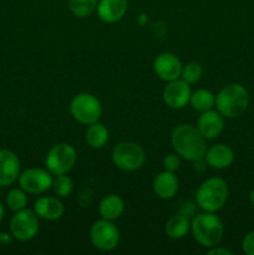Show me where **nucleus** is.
Segmentation results:
<instances>
[{
    "mask_svg": "<svg viewBox=\"0 0 254 255\" xmlns=\"http://www.w3.org/2000/svg\"><path fill=\"white\" fill-rule=\"evenodd\" d=\"M111 159L117 168L126 172H133L143 166L146 162V153L136 142L124 141L114 147Z\"/></svg>",
    "mask_w": 254,
    "mask_h": 255,
    "instance_id": "39448f33",
    "label": "nucleus"
},
{
    "mask_svg": "<svg viewBox=\"0 0 254 255\" xmlns=\"http://www.w3.org/2000/svg\"><path fill=\"white\" fill-rule=\"evenodd\" d=\"M125 202L117 194H107L99 204V213L101 218L107 221H116L124 214Z\"/></svg>",
    "mask_w": 254,
    "mask_h": 255,
    "instance_id": "6ab92c4d",
    "label": "nucleus"
},
{
    "mask_svg": "<svg viewBox=\"0 0 254 255\" xmlns=\"http://www.w3.org/2000/svg\"><path fill=\"white\" fill-rule=\"evenodd\" d=\"M127 7V0H99L96 7L97 16L106 24H114L125 16Z\"/></svg>",
    "mask_w": 254,
    "mask_h": 255,
    "instance_id": "f3484780",
    "label": "nucleus"
},
{
    "mask_svg": "<svg viewBox=\"0 0 254 255\" xmlns=\"http://www.w3.org/2000/svg\"><path fill=\"white\" fill-rule=\"evenodd\" d=\"M189 104L193 107V110L198 112L208 111L216 106V96L209 90L199 89L192 92Z\"/></svg>",
    "mask_w": 254,
    "mask_h": 255,
    "instance_id": "4be33fe9",
    "label": "nucleus"
},
{
    "mask_svg": "<svg viewBox=\"0 0 254 255\" xmlns=\"http://www.w3.org/2000/svg\"><path fill=\"white\" fill-rule=\"evenodd\" d=\"M197 128L206 139L217 138L224 129V117L213 109L201 112L197 120Z\"/></svg>",
    "mask_w": 254,
    "mask_h": 255,
    "instance_id": "ddd939ff",
    "label": "nucleus"
},
{
    "mask_svg": "<svg viewBox=\"0 0 254 255\" xmlns=\"http://www.w3.org/2000/svg\"><path fill=\"white\" fill-rule=\"evenodd\" d=\"M191 231V221L187 216L178 213L171 217L164 226L166 236L171 239H182Z\"/></svg>",
    "mask_w": 254,
    "mask_h": 255,
    "instance_id": "aec40b11",
    "label": "nucleus"
},
{
    "mask_svg": "<svg viewBox=\"0 0 254 255\" xmlns=\"http://www.w3.org/2000/svg\"><path fill=\"white\" fill-rule=\"evenodd\" d=\"M242 249L247 255H254V231L249 232L242 241Z\"/></svg>",
    "mask_w": 254,
    "mask_h": 255,
    "instance_id": "cd10ccee",
    "label": "nucleus"
},
{
    "mask_svg": "<svg viewBox=\"0 0 254 255\" xmlns=\"http://www.w3.org/2000/svg\"><path fill=\"white\" fill-rule=\"evenodd\" d=\"M19 186L29 194H42L52 187V174L44 168H27L19 176Z\"/></svg>",
    "mask_w": 254,
    "mask_h": 255,
    "instance_id": "9d476101",
    "label": "nucleus"
},
{
    "mask_svg": "<svg viewBox=\"0 0 254 255\" xmlns=\"http://www.w3.org/2000/svg\"><path fill=\"white\" fill-rule=\"evenodd\" d=\"M234 161V152L228 144L217 143L209 147L204 154V162L213 169H226Z\"/></svg>",
    "mask_w": 254,
    "mask_h": 255,
    "instance_id": "2eb2a0df",
    "label": "nucleus"
},
{
    "mask_svg": "<svg viewBox=\"0 0 254 255\" xmlns=\"http://www.w3.org/2000/svg\"><path fill=\"white\" fill-rule=\"evenodd\" d=\"M191 232L199 246L209 249L221 243L224 227L218 216L212 212H203L193 217L191 221Z\"/></svg>",
    "mask_w": 254,
    "mask_h": 255,
    "instance_id": "7ed1b4c3",
    "label": "nucleus"
},
{
    "mask_svg": "<svg viewBox=\"0 0 254 255\" xmlns=\"http://www.w3.org/2000/svg\"><path fill=\"white\" fill-rule=\"evenodd\" d=\"M207 254L208 255H232L231 251H228L227 248H222V247H212V248H209V251H207Z\"/></svg>",
    "mask_w": 254,
    "mask_h": 255,
    "instance_id": "c756f323",
    "label": "nucleus"
},
{
    "mask_svg": "<svg viewBox=\"0 0 254 255\" xmlns=\"http://www.w3.org/2000/svg\"><path fill=\"white\" fill-rule=\"evenodd\" d=\"M11 242H12L11 233H10V234L0 233V243H1L2 246H7V244H10Z\"/></svg>",
    "mask_w": 254,
    "mask_h": 255,
    "instance_id": "7c9ffc66",
    "label": "nucleus"
},
{
    "mask_svg": "<svg viewBox=\"0 0 254 255\" xmlns=\"http://www.w3.org/2000/svg\"><path fill=\"white\" fill-rule=\"evenodd\" d=\"M52 189L54 193L60 198H66L74 191V182H72L71 177L67 176V173L59 174L56 178L52 181Z\"/></svg>",
    "mask_w": 254,
    "mask_h": 255,
    "instance_id": "b1692460",
    "label": "nucleus"
},
{
    "mask_svg": "<svg viewBox=\"0 0 254 255\" xmlns=\"http://www.w3.org/2000/svg\"><path fill=\"white\" fill-rule=\"evenodd\" d=\"M4 214H5L4 206H2L1 202H0V222H1V221H2V218H4Z\"/></svg>",
    "mask_w": 254,
    "mask_h": 255,
    "instance_id": "2f4dec72",
    "label": "nucleus"
},
{
    "mask_svg": "<svg viewBox=\"0 0 254 255\" xmlns=\"http://www.w3.org/2000/svg\"><path fill=\"white\" fill-rule=\"evenodd\" d=\"M79 203L81 207H90L92 203V191L90 188L82 189L79 197Z\"/></svg>",
    "mask_w": 254,
    "mask_h": 255,
    "instance_id": "c85d7f7f",
    "label": "nucleus"
},
{
    "mask_svg": "<svg viewBox=\"0 0 254 255\" xmlns=\"http://www.w3.org/2000/svg\"><path fill=\"white\" fill-rule=\"evenodd\" d=\"M174 152L186 161L196 162L204 158L207 151V139L202 136L197 126L182 124L174 127L171 134Z\"/></svg>",
    "mask_w": 254,
    "mask_h": 255,
    "instance_id": "f257e3e1",
    "label": "nucleus"
},
{
    "mask_svg": "<svg viewBox=\"0 0 254 255\" xmlns=\"http://www.w3.org/2000/svg\"><path fill=\"white\" fill-rule=\"evenodd\" d=\"M70 112L74 120L89 126L100 121L102 116V105L96 96L82 92V94H77L71 100Z\"/></svg>",
    "mask_w": 254,
    "mask_h": 255,
    "instance_id": "423d86ee",
    "label": "nucleus"
},
{
    "mask_svg": "<svg viewBox=\"0 0 254 255\" xmlns=\"http://www.w3.org/2000/svg\"><path fill=\"white\" fill-rule=\"evenodd\" d=\"M182 67L183 65L179 57L172 52H162L153 61L154 74L158 79L166 82L181 79Z\"/></svg>",
    "mask_w": 254,
    "mask_h": 255,
    "instance_id": "f8f14e48",
    "label": "nucleus"
},
{
    "mask_svg": "<svg viewBox=\"0 0 254 255\" xmlns=\"http://www.w3.org/2000/svg\"><path fill=\"white\" fill-rule=\"evenodd\" d=\"M6 204L7 207L14 212L21 211V209L26 208V204H27L26 192L21 188L11 189L6 196Z\"/></svg>",
    "mask_w": 254,
    "mask_h": 255,
    "instance_id": "393cba45",
    "label": "nucleus"
},
{
    "mask_svg": "<svg viewBox=\"0 0 254 255\" xmlns=\"http://www.w3.org/2000/svg\"><path fill=\"white\" fill-rule=\"evenodd\" d=\"M90 241L92 246L101 252L114 251L120 243V231L112 221L101 218L90 229Z\"/></svg>",
    "mask_w": 254,
    "mask_h": 255,
    "instance_id": "1a4fd4ad",
    "label": "nucleus"
},
{
    "mask_svg": "<svg viewBox=\"0 0 254 255\" xmlns=\"http://www.w3.org/2000/svg\"><path fill=\"white\" fill-rule=\"evenodd\" d=\"M202 75H203V69L198 62H188L187 65H183L182 67V74L181 79L186 81L187 84L193 85L201 80Z\"/></svg>",
    "mask_w": 254,
    "mask_h": 255,
    "instance_id": "a878e982",
    "label": "nucleus"
},
{
    "mask_svg": "<svg viewBox=\"0 0 254 255\" xmlns=\"http://www.w3.org/2000/svg\"><path fill=\"white\" fill-rule=\"evenodd\" d=\"M34 212L45 221H57L64 216L65 207L57 197L42 196L35 201Z\"/></svg>",
    "mask_w": 254,
    "mask_h": 255,
    "instance_id": "dca6fc26",
    "label": "nucleus"
},
{
    "mask_svg": "<svg viewBox=\"0 0 254 255\" xmlns=\"http://www.w3.org/2000/svg\"><path fill=\"white\" fill-rule=\"evenodd\" d=\"M229 188L227 182L221 177L206 179L196 191V204L203 212L221 211L228 201Z\"/></svg>",
    "mask_w": 254,
    "mask_h": 255,
    "instance_id": "20e7f679",
    "label": "nucleus"
},
{
    "mask_svg": "<svg viewBox=\"0 0 254 255\" xmlns=\"http://www.w3.org/2000/svg\"><path fill=\"white\" fill-rule=\"evenodd\" d=\"M40 224L34 209L24 208L15 212L10 221V233L19 242H29L37 236Z\"/></svg>",
    "mask_w": 254,
    "mask_h": 255,
    "instance_id": "6e6552de",
    "label": "nucleus"
},
{
    "mask_svg": "<svg viewBox=\"0 0 254 255\" xmlns=\"http://www.w3.org/2000/svg\"><path fill=\"white\" fill-rule=\"evenodd\" d=\"M99 0H67L70 11L77 17H87L96 10Z\"/></svg>",
    "mask_w": 254,
    "mask_h": 255,
    "instance_id": "5701e85b",
    "label": "nucleus"
},
{
    "mask_svg": "<svg viewBox=\"0 0 254 255\" xmlns=\"http://www.w3.org/2000/svg\"><path fill=\"white\" fill-rule=\"evenodd\" d=\"M154 194L161 199H172L179 189V181L173 172L162 171L152 182Z\"/></svg>",
    "mask_w": 254,
    "mask_h": 255,
    "instance_id": "a211bd4d",
    "label": "nucleus"
},
{
    "mask_svg": "<svg viewBox=\"0 0 254 255\" xmlns=\"http://www.w3.org/2000/svg\"><path fill=\"white\" fill-rule=\"evenodd\" d=\"M191 95L192 91L189 84H187L182 79H177L167 84V86L163 89L162 97H163L164 104L169 109L181 110L189 104Z\"/></svg>",
    "mask_w": 254,
    "mask_h": 255,
    "instance_id": "9b49d317",
    "label": "nucleus"
},
{
    "mask_svg": "<svg viewBox=\"0 0 254 255\" xmlns=\"http://www.w3.org/2000/svg\"><path fill=\"white\" fill-rule=\"evenodd\" d=\"M162 164H163L164 171L168 172H177L181 167V157L177 153H168L167 156L163 157V161H162Z\"/></svg>",
    "mask_w": 254,
    "mask_h": 255,
    "instance_id": "bb28decb",
    "label": "nucleus"
},
{
    "mask_svg": "<svg viewBox=\"0 0 254 255\" xmlns=\"http://www.w3.org/2000/svg\"><path fill=\"white\" fill-rule=\"evenodd\" d=\"M20 176V159L10 149H0V187L14 183Z\"/></svg>",
    "mask_w": 254,
    "mask_h": 255,
    "instance_id": "4468645a",
    "label": "nucleus"
},
{
    "mask_svg": "<svg viewBox=\"0 0 254 255\" xmlns=\"http://www.w3.org/2000/svg\"><path fill=\"white\" fill-rule=\"evenodd\" d=\"M251 101L249 92L243 85L229 84L216 96V109L224 119H237L247 111Z\"/></svg>",
    "mask_w": 254,
    "mask_h": 255,
    "instance_id": "f03ea898",
    "label": "nucleus"
},
{
    "mask_svg": "<svg viewBox=\"0 0 254 255\" xmlns=\"http://www.w3.org/2000/svg\"><path fill=\"white\" fill-rule=\"evenodd\" d=\"M249 201H251L252 206L254 207V189H252L251 193H249Z\"/></svg>",
    "mask_w": 254,
    "mask_h": 255,
    "instance_id": "473e14b6",
    "label": "nucleus"
},
{
    "mask_svg": "<svg viewBox=\"0 0 254 255\" xmlns=\"http://www.w3.org/2000/svg\"><path fill=\"white\" fill-rule=\"evenodd\" d=\"M77 161V152L70 143L52 146L45 157V167L54 176L65 174L72 169Z\"/></svg>",
    "mask_w": 254,
    "mask_h": 255,
    "instance_id": "0eeeda50",
    "label": "nucleus"
},
{
    "mask_svg": "<svg viewBox=\"0 0 254 255\" xmlns=\"http://www.w3.org/2000/svg\"><path fill=\"white\" fill-rule=\"evenodd\" d=\"M109 137L110 133L106 126L102 125L101 122H95V124L89 125L85 139L91 148L100 149L106 146V143L109 142Z\"/></svg>",
    "mask_w": 254,
    "mask_h": 255,
    "instance_id": "412c9836",
    "label": "nucleus"
}]
</instances>
